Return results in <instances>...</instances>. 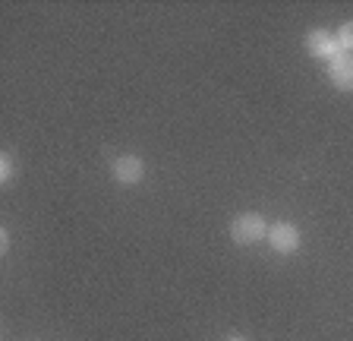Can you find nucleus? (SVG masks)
Returning a JSON list of instances; mask_svg holds the SVG:
<instances>
[{
	"label": "nucleus",
	"mask_w": 353,
	"mask_h": 341,
	"mask_svg": "<svg viewBox=\"0 0 353 341\" xmlns=\"http://www.w3.org/2000/svg\"><path fill=\"white\" fill-rule=\"evenodd\" d=\"M265 237H268V224H265V218L259 212H240L230 222V240L236 246H252Z\"/></svg>",
	"instance_id": "obj_1"
},
{
	"label": "nucleus",
	"mask_w": 353,
	"mask_h": 341,
	"mask_svg": "<svg viewBox=\"0 0 353 341\" xmlns=\"http://www.w3.org/2000/svg\"><path fill=\"white\" fill-rule=\"evenodd\" d=\"M306 51L312 54V57H319V60H334L338 54H344L341 51V45H338V35L334 32H328V29H312L306 35Z\"/></svg>",
	"instance_id": "obj_3"
},
{
	"label": "nucleus",
	"mask_w": 353,
	"mask_h": 341,
	"mask_svg": "<svg viewBox=\"0 0 353 341\" xmlns=\"http://www.w3.org/2000/svg\"><path fill=\"white\" fill-rule=\"evenodd\" d=\"M268 246H272L274 253H281V256H290V253H296L300 250V244H303V234H300V228L296 224H290V222H278V224H272L268 228Z\"/></svg>",
	"instance_id": "obj_2"
},
{
	"label": "nucleus",
	"mask_w": 353,
	"mask_h": 341,
	"mask_svg": "<svg viewBox=\"0 0 353 341\" xmlns=\"http://www.w3.org/2000/svg\"><path fill=\"white\" fill-rule=\"evenodd\" d=\"M230 341H243V338H230Z\"/></svg>",
	"instance_id": "obj_9"
},
{
	"label": "nucleus",
	"mask_w": 353,
	"mask_h": 341,
	"mask_svg": "<svg viewBox=\"0 0 353 341\" xmlns=\"http://www.w3.org/2000/svg\"><path fill=\"white\" fill-rule=\"evenodd\" d=\"M0 250H3V253L10 250V234H7V228L0 231Z\"/></svg>",
	"instance_id": "obj_8"
},
{
	"label": "nucleus",
	"mask_w": 353,
	"mask_h": 341,
	"mask_svg": "<svg viewBox=\"0 0 353 341\" xmlns=\"http://www.w3.org/2000/svg\"><path fill=\"white\" fill-rule=\"evenodd\" d=\"M328 79L341 92H353V54H338L328 64Z\"/></svg>",
	"instance_id": "obj_5"
},
{
	"label": "nucleus",
	"mask_w": 353,
	"mask_h": 341,
	"mask_svg": "<svg viewBox=\"0 0 353 341\" xmlns=\"http://www.w3.org/2000/svg\"><path fill=\"white\" fill-rule=\"evenodd\" d=\"M0 180H3V184H10V180H13V155H10V152H3V155H0Z\"/></svg>",
	"instance_id": "obj_7"
},
{
	"label": "nucleus",
	"mask_w": 353,
	"mask_h": 341,
	"mask_svg": "<svg viewBox=\"0 0 353 341\" xmlns=\"http://www.w3.org/2000/svg\"><path fill=\"white\" fill-rule=\"evenodd\" d=\"M334 35H338L341 51H344V54H353V23H344L338 32H334Z\"/></svg>",
	"instance_id": "obj_6"
},
{
	"label": "nucleus",
	"mask_w": 353,
	"mask_h": 341,
	"mask_svg": "<svg viewBox=\"0 0 353 341\" xmlns=\"http://www.w3.org/2000/svg\"><path fill=\"white\" fill-rule=\"evenodd\" d=\"M110 174H114L117 184L136 186V184H142V177H145V162H142L139 155H120V158H114V164H110Z\"/></svg>",
	"instance_id": "obj_4"
}]
</instances>
